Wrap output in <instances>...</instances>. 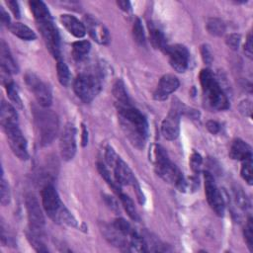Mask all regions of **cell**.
I'll return each mask as SVG.
<instances>
[{
  "label": "cell",
  "instance_id": "cell-48",
  "mask_svg": "<svg viewBox=\"0 0 253 253\" xmlns=\"http://www.w3.org/2000/svg\"><path fill=\"white\" fill-rule=\"evenodd\" d=\"M6 3L9 6L10 10L12 11V13L14 14V16L16 18H20V8H19L18 2L17 1H12V0H11V1H7Z\"/></svg>",
  "mask_w": 253,
  "mask_h": 253
},
{
  "label": "cell",
  "instance_id": "cell-47",
  "mask_svg": "<svg viewBox=\"0 0 253 253\" xmlns=\"http://www.w3.org/2000/svg\"><path fill=\"white\" fill-rule=\"evenodd\" d=\"M240 112L244 116H250L251 115V103L250 101H243L240 104Z\"/></svg>",
  "mask_w": 253,
  "mask_h": 253
},
{
  "label": "cell",
  "instance_id": "cell-16",
  "mask_svg": "<svg viewBox=\"0 0 253 253\" xmlns=\"http://www.w3.org/2000/svg\"><path fill=\"white\" fill-rule=\"evenodd\" d=\"M179 85V80L175 75L165 74L161 78L158 87L154 93V98L158 101H164L168 98L170 94L178 89Z\"/></svg>",
  "mask_w": 253,
  "mask_h": 253
},
{
  "label": "cell",
  "instance_id": "cell-46",
  "mask_svg": "<svg viewBox=\"0 0 253 253\" xmlns=\"http://www.w3.org/2000/svg\"><path fill=\"white\" fill-rule=\"evenodd\" d=\"M0 21H1V24L3 26H6V27H10L11 23H10V17L8 15V13L4 10V8L1 6L0 7Z\"/></svg>",
  "mask_w": 253,
  "mask_h": 253
},
{
  "label": "cell",
  "instance_id": "cell-21",
  "mask_svg": "<svg viewBox=\"0 0 253 253\" xmlns=\"http://www.w3.org/2000/svg\"><path fill=\"white\" fill-rule=\"evenodd\" d=\"M0 121H1L2 128L8 125L18 124V115L15 108L4 100L1 103V108H0Z\"/></svg>",
  "mask_w": 253,
  "mask_h": 253
},
{
  "label": "cell",
  "instance_id": "cell-14",
  "mask_svg": "<svg viewBox=\"0 0 253 253\" xmlns=\"http://www.w3.org/2000/svg\"><path fill=\"white\" fill-rule=\"evenodd\" d=\"M84 25L86 31L94 41L101 45H107L110 42V35L103 24H101L91 15H86L84 18Z\"/></svg>",
  "mask_w": 253,
  "mask_h": 253
},
{
  "label": "cell",
  "instance_id": "cell-29",
  "mask_svg": "<svg viewBox=\"0 0 253 253\" xmlns=\"http://www.w3.org/2000/svg\"><path fill=\"white\" fill-rule=\"evenodd\" d=\"M57 62H58L57 71H58L59 81L63 86H69V83H70V80H71V75H70L69 69L62 59L58 60Z\"/></svg>",
  "mask_w": 253,
  "mask_h": 253
},
{
  "label": "cell",
  "instance_id": "cell-38",
  "mask_svg": "<svg viewBox=\"0 0 253 253\" xmlns=\"http://www.w3.org/2000/svg\"><path fill=\"white\" fill-rule=\"evenodd\" d=\"M190 166L194 173L199 174L202 170V166H203V159H202L201 155L198 153H193L190 158Z\"/></svg>",
  "mask_w": 253,
  "mask_h": 253
},
{
  "label": "cell",
  "instance_id": "cell-2",
  "mask_svg": "<svg viewBox=\"0 0 253 253\" xmlns=\"http://www.w3.org/2000/svg\"><path fill=\"white\" fill-rule=\"evenodd\" d=\"M153 161L156 171L165 182L174 184L180 192H185L188 183L179 170V168L169 160V157L163 146L157 144L153 148Z\"/></svg>",
  "mask_w": 253,
  "mask_h": 253
},
{
  "label": "cell",
  "instance_id": "cell-13",
  "mask_svg": "<svg viewBox=\"0 0 253 253\" xmlns=\"http://www.w3.org/2000/svg\"><path fill=\"white\" fill-rule=\"evenodd\" d=\"M164 53L168 56L169 64L172 67V69L179 72H185V70L188 68L189 64V50L188 48L183 45H173V46H167Z\"/></svg>",
  "mask_w": 253,
  "mask_h": 253
},
{
  "label": "cell",
  "instance_id": "cell-40",
  "mask_svg": "<svg viewBox=\"0 0 253 253\" xmlns=\"http://www.w3.org/2000/svg\"><path fill=\"white\" fill-rule=\"evenodd\" d=\"M119 159L120 157H118V155L115 153V150L111 146H107L105 151V160L107 164L113 168Z\"/></svg>",
  "mask_w": 253,
  "mask_h": 253
},
{
  "label": "cell",
  "instance_id": "cell-22",
  "mask_svg": "<svg viewBox=\"0 0 253 253\" xmlns=\"http://www.w3.org/2000/svg\"><path fill=\"white\" fill-rule=\"evenodd\" d=\"M148 30H149V39H150L151 45H153L155 48L161 49L164 52L168 45L166 43V39L162 31L159 27H157L154 23L148 24Z\"/></svg>",
  "mask_w": 253,
  "mask_h": 253
},
{
  "label": "cell",
  "instance_id": "cell-35",
  "mask_svg": "<svg viewBox=\"0 0 253 253\" xmlns=\"http://www.w3.org/2000/svg\"><path fill=\"white\" fill-rule=\"evenodd\" d=\"M234 200L236 205L243 211H247L248 209H250V202L246 194H244L241 189H234Z\"/></svg>",
  "mask_w": 253,
  "mask_h": 253
},
{
  "label": "cell",
  "instance_id": "cell-4",
  "mask_svg": "<svg viewBox=\"0 0 253 253\" xmlns=\"http://www.w3.org/2000/svg\"><path fill=\"white\" fill-rule=\"evenodd\" d=\"M200 83L206 99V103L210 108L216 111L229 109V99L210 69H206L201 71Z\"/></svg>",
  "mask_w": 253,
  "mask_h": 253
},
{
  "label": "cell",
  "instance_id": "cell-18",
  "mask_svg": "<svg viewBox=\"0 0 253 253\" xmlns=\"http://www.w3.org/2000/svg\"><path fill=\"white\" fill-rule=\"evenodd\" d=\"M61 23L64 25V27L75 38H83L86 35V28L85 25L79 21L76 17L69 15V14H64L61 15Z\"/></svg>",
  "mask_w": 253,
  "mask_h": 253
},
{
  "label": "cell",
  "instance_id": "cell-15",
  "mask_svg": "<svg viewBox=\"0 0 253 253\" xmlns=\"http://www.w3.org/2000/svg\"><path fill=\"white\" fill-rule=\"evenodd\" d=\"M180 132V109L174 107L161 124V134L168 140L178 138Z\"/></svg>",
  "mask_w": 253,
  "mask_h": 253
},
{
  "label": "cell",
  "instance_id": "cell-5",
  "mask_svg": "<svg viewBox=\"0 0 253 253\" xmlns=\"http://www.w3.org/2000/svg\"><path fill=\"white\" fill-rule=\"evenodd\" d=\"M34 120L38 130L40 142L42 145H47L52 142L59 131L58 116L46 108L34 109Z\"/></svg>",
  "mask_w": 253,
  "mask_h": 253
},
{
  "label": "cell",
  "instance_id": "cell-1",
  "mask_svg": "<svg viewBox=\"0 0 253 253\" xmlns=\"http://www.w3.org/2000/svg\"><path fill=\"white\" fill-rule=\"evenodd\" d=\"M117 108L119 123L126 137L135 147L143 148L147 138L146 119L133 104L117 106Z\"/></svg>",
  "mask_w": 253,
  "mask_h": 253
},
{
  "label": "cell",
  "instance_id": "cell-37",
  "mask_svg": "<svg viewBox=\"0 0 253 253\" xmlns=\"http://www.w3.org/2000/svg\"><path fill=\"white\" fill-rule=\"evenodd\" d=\"M244 239L246 241V244L249 248V250L253 251V220L251 217L248 218L245 228H244Z\"/></svg>",
  "mask_w": 253,
  "mask_h": 253
},
{
  "label": "cell",
  "instance_id": "cell-7",
  "mask_svg": "<svg viewBox=\"0 0 253 253\" xmlns=\"http://www.w3.org/2000/svg\"><path fill=\"white\" fill-rule=\"evenodd\" d=\"M38 29L40 30L46 46L49 53L58 61L61 57V41L58 29L54 23L52 15H48L36 21Z\"/></svg>",
  "mask_w": 253,
  "mask_h": 253
},
{
  "label": "cell",
  "instance_id": "cell-31",
  "mask_svg": "<svg viewBox=\"0 0 253 253\" xmlns=\"http://www.w3.org/2000/svg\"><path fill=\"white\" fill-rule=\"evenodd\" d=\"M114 228L120 231L121 233H123L125 236H127L129 238V242H130V237L132 236V234L135 232V230H133L132 226L124 219L122 218H118L114 221L113 223Z\"/></svg>",
  "mask_w": 253,
  "mask_h": 253
},
{
  "label": "cell",
  "instance_id": "cell-17",
  "mask_svg": "<svg viewBox=\"0 0 253 253\" xmlns=\"http://www.w3.org/2000/svg\"><path fill=\"white\" fill-rule=\"evenodd\" d=\"M114 169V179L122 187L124 185H132L137 179L132 172L129 165L120 158L113 167Z\"/></svg>",
  "mask_w": 253,
  "mask_h": 253
},
{
  "label": "cell",
  "instance_id": "cell-30",
  "mask_svg": "<svg viewBox=\"0 0 253 253\" xmlns=\"http://www.w3.org/2000/svg\"><path fill=\"white\" fill-rule=\"evenodd\" d=\"M133 35H134V39L135 41L140 45V46H145L146 40H145V34H144V30L141 24L140 19L137 18L134 22V26H133Z\"/></svg>",
  "mask_w": 253,
  "mask_h": 253
},
{
  "label": "cell",
  "instance_id": "cell-23",
  "mask_svg": "<svg viewBox=\"0 0 253 253\" xmlns=\"http://www.w3.org/2000/svg\"><path fill=\"white\" fill-rule=\"evenodd\" d=\"M113 95L116 99L117 106H125L132 104L131 99L126 90L125 83L122 79H119L115 82L113 86Z\"/></svg>",
  "mask_w": 253,
  "mask_h": 253
},
{
  "label": "cell",
  "instance_id": "cell-33",
  "mask_svg": "<svg viewBox=\"0 0 253 253\" xmlns=\"http://www.w3.org/2000/svg\"><path fill=\"white\" fill-rule=\"evenodd\" d=\"M252 158H248L244 161H242V166L240 170L241 177L247 182L249 185H252L253 182V176H252Z\"/></svg>",
  "mask_w": 253,
  "mask_h": 253
},
{
  "label": "cell",
  "instance_id": "cell-49",
  "mask_svg": "<svg viewBox=\"0 0 253 253\" xmlns=\"http://www.w3.org/2000/svg\"><path fill=\"white\" fill-rule=\"evenodd\" d=\"M105 200H106V203L107 205L113 210V211H116L118 212L119 211V206L117 204V202L110 196H105Z\"/></svg>",
  "mask_w": 253,
  "mask_h": 253
},
{
  "label": "cell",
  "instance_id": "cell-3",
  "mask_svg": "<svg viewBox=\"0 0 253 253\" xmlns=\"http://www.w3.org/2000/svg\"><path fill=\"white\" fill-rule=\"evenodd\" d=\"M42 204L46 215L55 223L76 227L77 223L74 217L65 207L60 199V196L53 185H46L42 190Z\"/></svg>",
  "mask_w": 253,
  "mask_h": 253
},
{
  "label": "cell",
  "instance_id": "cell-50",
  "mask_svg": "<svg viewBox=\"0 0 253 253\" xmlns=\"http://www.w3.org/2000/svg\"><path fill=\"white\" fill-rule=\"evenodd\" d=\"M117 4L125 12H130L132 10V6H131V2L130 1H118Z\"/></svg>",
  "mask_w": 253,
  "mask_h": 253
},
{
  "label": "cell",
  "instance_id": "cell-28",
  "mask_svg": "<svg viewBox=\"0 0 253 253\" xmlns=\"http://www.w3.org/2000/svg\"><path fill=\"white\" fill-rule=\"evenodd\" d=\"M208 32L216 37H221L226 32V24L219 18H210L206 24Z\"/></svg>",
  "mask_w": 253,
  "mask_h": 253
},
{
  "label": "cell",
  "instance_id": "cell-10",
  "mask_svg": "<svg viewBox=\"0 0 253 253\" xmlns=\"http://www.w3.org/2000/svg\"><path fill=\"white\" fill-rule=\"evenodd\" d=\"M25 203L30 230L37 233H42L45 228L46 221L37 197L32 193L28 194L26 196Z\"/></svg>",
  "mask_w": 253,
  "mask_h": 253
},
{
  "label": "cell",
  "instance_id": "cell-20",
  "mask_svg": "<svg viewBox=\"0 0 253 253\" xmlns=\"http://www.w3.org/2000/svg\"><path fill=\"white\" fill-rule=\"evenodd\" d=\"M0 61H1V67L6 69L11 73H18L19 68L12 57L8 45L1 40L0 43Z\"/></svg>",
  "mask_w": 253,
  "mask_h": 253
},
{
  "label": "cell",
  "instance_id": "cell-42",
  "mask_svg": "<svg viewBox=\"0 0 253 253\" xmlns=\"http://www.w3.org/2000/svg\"><path fill=\"white\" fill-rule=\"evenodd\" d=\"M1 242L6 246L14 245V239L13 237H11L8 230H5V225L3 222L1 223Z\"/></svg>",
  "mask_w": 253,
  "mask_h": 253
},
{
  "label": "cell",
  "instance_id": "cell-25",
  "mask_svg": "<svg viewBox=\"0 0 253 253\" xmlns=\"http://www.w3.org/2000/svg\"><path fill=\"white\" fill-rule=\"evenodd\" d=\"M91 49L88 41H77L72 44V57L75 61L80 62L86 58Z\"/></svg>",
  "mask_w": 253,
  "mask_h": 253
},
{
  "label": "cell",
  "instance_id": "cell-34",
  "mask_svg": "<svg viewBox=\"0 0 253 253\" xmlns=\"http://www.w3.org/2000/svg\"><path fill=\"white\" fill-rule=\"evenodd\" d=\"M0 201H1V204L3 206H7L10 203L11 200V193H10V188L9 185L7 183V181L5 180L3 173L1 176V185H0Z\"/></svg>",
  "mask_w": 253,
  "mask_h": 253
},
{
  "label": "cell",
  "instance_id": "cell-12",
  "mask_svg": "<svg viewBox=\"0 0 253 253\" xmlns=\"http://www.w3.org/2000/svg\"><path fill=\"white\" fill-rule=\"evenodd\" d=\"M61 156L64 161H71L76 154V129L71 123L66 125L60 138Z\"/></svg>",
  "mask_w": 253,
  "mask_h": 253
},
{
  "label": "cell",
  "instance_id": "cell-51",
  "mask_svg": "<svg viewBox=\"0 0 253 253\" xmlns=\"http://www.w3.org/2000/svg\"><path fill=\"white\" fill-rule=\"evenodd\" d=\"M88 142V132L84 125H82V146H85Z\"/></svg>",
  "mask_w": 253,
  "mask_h": 253
},
{
  "label": "cell",
  "instance_id": "cell-8",
  "mask_svg": "<svg viewBox=\"0 0 253 253\" xmlns=\"http://www.w3.org/2000/svg\"><path fill=\"white\" fill-rule=\"evenodd\" d=\"M25 82L34 94L38 104L43 108H48L53 102L52 89L38 75L29 71L25 74Z\"/></svg>",
  "mask_w": 253,
  "mask_h": 253
},
{
  "label": "cell",
  "instance_id": "cell-19",
  "mask_svg": "<svg viewBox=\"0 0 253 253\" xmlns=\"http://www.w3.org/2000/svg\"><path fill=\"white\" fill-rule=\"evenodd\" d=\"M230 158L234 161H244L248 158H252L251 146L242 139H235L232 141L230 149Z\"/></svg>",
  "mask_w": 253,
  "mask_h": 253
},
{
  "label": "cell",
  "instance_id": "cell-24",
  "mask_svg": "<svg viewBox=\"0 0 253 253\" xmlns=\"http://www.w3.org/2000/svg\"><path fill=\"white\" fill-rule=\"evenodd\" d=\"M9 30L13 35L25 41H34L37 38L35 32L32 29H30L25 24H22L19 22L11 23Z\"/></svg>",
  "mask_w": 253,
  "mask_h": 253
},
{
  "label": "cell",
  "instance_id": "cell-6",
  "mask_svg": "<svg viewBox=\"0 0 253 253\" xmlns=\"http://www.w3.org/2000/svg\"><path fill=\"white\" fill-rule=\"evenodd\" d=\"M73 89L81 101L90 103L101 90V80L94 73L82 72L75 78Z\"/></svg>",
  "mask_w": 253,
  "mask_h": 253
},
{
  "label": "cell",
  "instance_id": "cell-32",
  "mask_svg": "<svg viewBox=\"0 0 253 253\" xmlns=\"http://www.w3.org/2000/svg\"><path fill=\"white\" fill-rule=\"evenodd\" d=\"M42 233H37L34 231H31L27 234V237L30 241V243L32 244V246L38 251V252H47L48 249L46 247V244L44 243L42 237H41Z\"/></svg>",
  "mask_w": 253,
  "mask_h": 253
},
{
  "label": "cell",
  "instance_id": "cell-43",
  "mask_svg": "<svg viewBox=\"0 0 253 253\" xmlns=\"http://www.w3.org/2000/svg\"><path fill=\"white\" fill-rule=\"evenodd\" d=\"M244 53L245 55L249 58L252 59V55H253V44H252V35L251 33L248 34L245 45H244Z\"/></svg>",
  "mask_w": 253,
  "mask_h": 253
},
{
  "label": "cell",
  "instance_id": "cell-44",
  "mask_svg": "<svg viewBox=\"0 0 253 253\" xmlns=\"http://www.w3.org/2000/svg\"><path fill=\"white\" fill-rule=\"evenodd\" d=\"M132 186L134 187V189L136 191V194H137V197H138V200L139 202V204H143L144 203V195H143V193H142V191L140 189V186H139V184H138L137 179L133 182Z\"/></svg>",
  "mask_w": 253,
  "mask_h": 253
},
{
  "label": "cell",
  "instance_id": "cell-26",
  "mask_svg": "<svg viewBox=\"0 0 253 253\" xmlns=\"http://www.w3.org/2000/svg\"><path fill=\"white\" fill-rule=\"evenodd\" d=\"M97 168H98V171L100 173V175L102 176V178L107 182V184L113 189V191L115 193L118 194V196L122 193V189H121V186L115 181V179L111 176V172L110 170L107 168V166L103 163L99 162L97 164Z\"/></svg>",
  "mask_w": 253,
  "mask_h": 253
},
{
  "label": "cell",
  "instance_id": "cell-11",
  "mask_svg": "<svg viewBox=\"0 0 253 253\" xmlns=\"http://www.w3.org/2000/svg\"><path fill=\"white\" fill-rule=\"evenodd\" d=\"M205 194L212 210L219 216L225 214V201L215 182V178L209 171L205 172Z\"/></svg>",
  "mask_w": 253,
  "mask_h": 253
},
{
  "label": "cell",
  "instance_id": "cell-9",
  "mask_svg": "<svg viewBox=\"0 0 253 253\" xmlns=\"http://www.w3.org/2000/svg\"><path fill=\"white\" fill-rule=\"evenodd\" d=\"M8 143L13 151V154L21 161H27L29 159L28 153V144L27 140L24 138L21 130L19 129L18 124L8 125L3 128Z\"/></svg>",
  "mask_w": 253,
  "mask_h": 253
},
{
  "label": "cell",
  "instance_id": "cell-36",
  "mask_svg": "<svg viewBox=\"0 0 253 253\" xmlns=\"http://www.w3.org/2000/svg\"><path fill=\"white\" fill-rule=\"evenodd\" d=\"M5 89H6L7 95H8V97H9L11 102H12L16 107H18V108L21 109L22 106H23V105H22V100H21V98H20V96H19L18 90H17V88H16L14 82L11 83V84H9V85H7V86H5Z\"/></svg>",
  "mask_w": 253,
  "mask_h": 253
},
{
  "label": "cell",
  "instance_id": "cell-45",
  "mask_svg": "<svg viewBox=\"0 0 253 253\" xmlns=\"http://www.w3.org/2000/svg\"><path fill=\"white\" fill-rule=\"evenodd\" d=\"M206 127H207L208 131H209L211 134H213V135H216V134L220 133V131H221V126H220V124H219L218 122H216V121H213V120L208 121L207 124H206Z\"/></svg>",
  "mask_w": 253,
  "mask_h": 253
},
{
  "label": "cell",
  "instance_id": "cell-41",
  "mask_svg": "<svg viewBox=\"0 0 253 253\" xmlns=\"http://www.w3.org/2000/svg\"><path fill=\"white\" fill-rule=\"evenodd\" d=\"M240 40H241V37L240 35L238 34H230L227 37V45L233 50H236L238 49L239 47V44H240Z\"/></svg>",
  "mask_w": 253,
  "mask_h": 253
},
{
  "label": "cell",
  "instance_id": "cell-27",
  "mask_svg": "<svg viewBox=\"0 0 253 253\" xmlns=\"http://www.w3.org/2000/svg\"><path fill=\"white\" fill-rule=\"evenodd\" d=\"M119 198L122 202V205L125 209V211L127 212V214L129 215V217L135 221V222H138L139 221V217H138V211H137V208L135 207V204L133 200L126 194H124L123 192L119 195Z\"/></svg>",
  "mask_w": 253,
  "mask_h": 253
},
{
  "label": "cell",
  "instance_id": "cell-39",
  "mask_svg": "<svg viewBox=\"0 0 253 253\" xmlns=\"http://www.w3.org/2000/svg\"><path fill=\"white\" fill-rule=\"evenodd\" d=\"M200 50H201V56H202V59H203V62L206 65L210 66L214 61L213 53H212V49L210 48V46L206 45V44L202 45Z\"/></svg>",
  "mask_w": 253,
  "mask_h": 253
}]
</instances>
